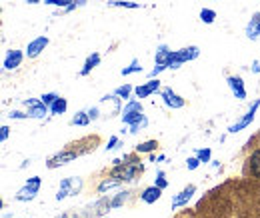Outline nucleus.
Here are the masks:
<instances>
[{
    "label": "nucleus",
    "instance_id": "nucleus-1",
    "mask_svg": "<svg viewBox=\"0 0 260 218\" xmlns=\"http://www.w3.org/2000/svg\"><path fill=\"white\" fill-rule=\"evenodd\" d=\"M112 162H114V168L110 170V176L118 178L120 182H132L138 174L144 172V164L140 160H130V158H126V162H122L120 158H116Z\"/></svg>",
    "mask_w": 260,
    "mask_h": 218
},
{
    "label": "nucleus",
    "instance_id": "nucleus-2",
    "mask_svg": "<svg viewBox=\"0 0 260 218\" xmlns=\"http://www.w3.org/2000/svg\"><path fill=\"white\" fill-rule=\"evenodd\" d=\"M40 186H42V178H40V176H32V178H28V180H26V184H24V186L16 192V196H14V198H16L18 202H30V200L36 198V194H38Z\"/></svg>",
    "mask_w": 260,
    "mask_h": 218
},
{
    "label": "nucleus",
    "instance_id": "nucleus-3",
    "mask_svg": "<svg viewBox=\"0 0 260 218\" xmlns=\"http://www.w3.org/2000/svg\"><path fill=\"white\" fill-rule=\"evenodd\" d=\"M198 54H200L198 46H186V48L174 50L172 52V58H170V68H178V66H182L184 63H190V60L198 58Z\"/></svg>",
    "mask_w": 260,
    "mask_h": 218
},
{
    "label": "nucleus",
    "instance_id": "nucleus-4",
    "mask_svg": "<svg viewBox=\"0 0 260 218\" xmlns=\"http://www.w3.org/2000/svg\"><path fill=\"white\" fill-rule=\"evenodd\" d=\"M86 150H74V148H66L62 152H58V154L50 156L48 160H46V166L48 168H56V166H64L68 162H72V160H76L80 154H84Z\"/></svg>",
    "mask_w": 260,
    "mask_h": 218
},
{
    "label": "nucleus",
    "instance_id": "nucleus-5",
    "mask_svg": "<svg viewBox=\"0 0 260 218\" xmlns=\"http://www.w3.org/2000/svg\"><path fill=\"white\" fill-rule=\"evenodd\" d=\"M142 116H144V110H142V104L138 100H128V104L122 108V122L124 124H134Z\"/></svg>",
    "mask_w": 260,
    "mask_h": 218
},
{
    "label": "nucleus",
    "instance_id": "nucleus-6",
    "mask_svg": "<svg viewBox=\"0 0 260 218\" xmlns=\"http://www.w3.org/2000/svg\"><path fill=\"white\" fill-rule=\"evenodd\" d=\"M260 108V98H256L254 102H252V106L248 108V112L236 122V124H232L230 128H228V132L230 134H234V132H240V130H244V128H248V126L252 124V120H254V116H256V112H258Z\"/></svg>",
    "mask_w": 260,
    "mask_h": 218
},
{
    "label": "nucleus",
    "instance_id": "nucleus-7",
    "mask_svg": "<svg viewBox=\"0 0 260 218\" xmlns=\"http://www.w3.org/2000/svg\"><path fill=\"white\" fill-rule=\"evenodd\" d=\"M22 104L28 108V116H30V118H44V116L50 112V108H48L40 98H26Z\"/></svg>",
    "mask_w": 260,
    "mask_h": 218
},
{
    "label": "nucleus",
    "instance_id": "nucleus-8",
    "mask_svg": "<svg viewBox=\"0 0 260 218\" xmlns=\"http://www.w3.org/2000/svg\"><path fill=\"white\" fill-rule=\"evenodd\" d=\"M80 188H82V180L80 178H64L60 182V190L56 194V200H64L66 196H70V194H78Z\"/></svg>",
    "mask_w": 260,
    "mask_h": 218
},
{
    "label": "nucleus",
    "instance_id": "nucleus-9",
    "mask_svg": "<svg viewBox=\"0 0 260 218\" xmlns=\"http://www.w3.org/2000/svg\"><path fill=\"white\" fill-rule=\"evenodd\" d=\"M160 96H162V102L168 106V108H172V110H176V108H182L184 104H186V100L182 98V96H178V94L174 92L170 86H166L160 90Z\"/></svg>",
    "mask_w": 260,
    "mask_h": 218
},
{
    "label": "nucleus",
    "instance_id": "nucleus-10",
    "mask_svg": "<svg viewBox=\"0 0 260 218\" xmlns=\"http://www.w3.org/2000/svg\"><path fill=\"white\" fill-rule=\"evenodd\" d=\"M160 90H162V86H160V80H158V78H152V80H148L146 84H140V86H136V88H134V94H136V98H148L150 94L160 92Z\"/></svg>",
    "mask_w": 260,
    "mask_h": 218
},
{
    "label": "nucleus",
    "instance_id": "nucleus-11",
    "mask_svg": "<svg viewBox=\"0 0 260 218\" xmlns=\"http://www.w3.org/2000/svg\"><path fill=\"white\" fill-rule=\"evenodd\" d=\"M48 42H50L48 36H36L34 40L28 42V46H26V56H28V58H36V56L48 46Z\"/></svg>",
    "mask_w": 260,
    "mask_h": 218
},
{
    "label": "nucleus",
    "instance_id": "nucleus-12",
    "mask_svg": "<svg viewBox=\"0 0 260 218\" xmlns=\"http://www.w3.org/2000/svg\"><path fill=\"white\" fill-rule=\"evenodd\" d=\"M226 82H228V88L234 94V98H238V100H244L246 98V88H244L242 76H238V74L236 76H228Z\"/></svg>",
    "mask_w": 260,
    "mask_h": 218
},
{
    "label": "nucleus",
    "instance_id": "nucleus-13",
    "mask_svg": "<svg viewBox=\"0 0 260 218\" xmlns=\"http://www.w3.org/2000/svg\"><path fill=\"white\" fill-rule=\"evenodd\" d=\"M244 174L252 176V178H260V150H254L248 156L246 166H244Z\"/></svg>",
    "mask_w": 260,
    "mask_h": 218
},
{
    "label": "nucleus",
    "instance_id": "nucleus-14",
    "mask_svg": "<svg viewBox=\"0 0 260 218\" xmlns=\"http://www.w3.org/2000/svg\"><path fill=\"white\" fill-rule=\"evenodd\" d=\"M194 192H196V186L194 184H188L186 188H182L174 198H172V208L176 210V208H180V206H186V202L194 196Z\"/></svg>",
    "mask_w": 260,
    "mask_h": 218
},
{
    "label": "nucleus",
    "instance_id": "nucleus-15",
    "mask_svg": "<svg viewBox=\"0 0 260 218\" xmlns=\"http://www.w3.org/2000/svg\"><path fill=\"white\" fill-rule=\"evenodd\" d=\"M24 60V52L22 50H8L6 58H4V70H16Z\"/></svg>",
    "mask_w": 260,
    "mask_h": 218
},
{
    "label": "nucleus",
    "instance_id": "nucleus-16",
    "mask_svg": "<svg viewBox=\"0 0 260 218\" xmlns=\"http://www.w3.org/2000/svg\"><path fill=\"white\" fill-rule=\"evenodd\" d=\"M160 196H162V188H158L156 184H154V186L144 188V190H142V194H140V198H142V202H144V204H154Z\"/></svg>",
    "mask_w": 260,
    "mask_h": 218
},
{
    "label": "nucleus",
    "instance_id": "nucleus-17",
    "mask_svg": "<svg viewBox=\"0 0 260 218\" xmlns=\"http://www.w3.org/2000/svg\"><path fill=\"white\" fill-rule=\"evenodd\" d=\"M246 36H248L250 40H256L260 36V12H254V14L250 16V22H248V26H246Z\"/></svg>",
    "mask_w": 260,
    "mask_h": 218
},
{
    "label": "nucleus",
    "instance_id": "nucleus-18",
    "mask_svg": "<svg viewBox=\"0 0 260 218\" xmlns=\"http://www.w3.org/2000/svg\"><path fill=\"white\" fill-rule=\"evenodd\" d=\"M110 208H112L110 200H108V198H100L96 204H92V206L88 208V216H98V214H104V212H108Z\"/></svg>",
    "mask_w": 260,
    "mask_h": 218
},
{
    "label": "nucleus",
    "instance_id": "nucleus-19",
    "mask_svg": "<svg viewBox=\"0 0 260 218\" xmlns=\"http://www.w3.org/2000/svg\"><path fill=\"white\" fill-rule=\"evenodd\" d=\"M172 52L174 50H170L168 46H164V44H160L158 46V50H156V64H162V66H166V68H170V58H172Z\"/></svg>",
    "mask_w": 260,
    "mask_h": 218
},
{
    "label": "nucleus",
    "instance_id": "nucleus-20",
    "mask_svg": "<svg viewBox=\"0 0 260 218\" xmlns=\"http://www.w3.org/2000/svg\"><path fill=\"white\" fill-rule=\"evenodd\" d=\"M100 60H102V58H100V54H98V52H92V54L86 58L84 66L80 68V76H88V74H90V72L96 68L98 64H100Z\"/></svg>",
    "mask_w": 260,
    "mask_h": 218
},
{
    "label": "nucleus",
    "instance_id": "nucleus-21",
    "mask_svg": "<svg viewBox=\"0 0 260 218\" xmlns=\"http://www.w3.org/2000/svg\"><path fill=\"white\" fill-rule=\"evenodd\" d=\"M66 108H68V102H66V98L62 96H58L52 104H50V114H54V116H60V114H64Z\"/></svg>",
    "mask_w": 260,
    "mask_h": 218
},
{
    "label": "nucleus",
    "instance_id": "nucleus-22",
    "mask_svg": "<svg viewBox=\"0 0 260 218\" xmlns=\"http://www.w3.org/2000/svg\"><path fill=\"white\" fill-rule=\"evenodd\" d=\"M90 122H92V120H90L88 112H84V110L76 112V114L70 118V124H72V126H88Z\"/></svg>",
    "mask_w": 260,
    "mask_h": 218
},
{
    "label": "nucleus",
    "instance_id": "nucleus-23",
    "mask_svg": "<svg viewBox=\"0 0 260 218\" xmlns=\"http://www.w3.org/2000/svg\"><path fill=\"white\" fill-rule=\"evenodd\" d=\"M156 146H158L156 140H146V142H142V144L136 146V152H138V154H150V152L156 150Z\"/></svg>",
    "mask_w": 260,
    "mask_h": 218
},
{
    "label": "nucleus",
    "instance_id": "nucleus-24",
    "mask_svg": "<svg viewBox=\"0 0 260 218\" xmlns=\"http://www.w3.org/2000/svg\"><path fill=\"white\" fill-rule=\"evenodd\" d=\"M200 20H202L204 24H212V22L216 20V12H214L212 8H202V10H200Z\"/></svg>",
    "mask_w": 260,
    "mask_h": 218
},
{
    "label": "nucleus",
    "instance_id": "nucleus-25",
    "mask_svg": "<svg viewBox=\"0 0 260 218\" xmlns=\"http://www.w3.org/2000/svg\"><path fill=\"white\" fill-rule=\"evenodd\" d=\"M128 190H122V192H118V194H116V196H114V198H112V200H110V204H112V208H120V206H122V204H124V202H126V198H128Z\"/></svg>",
    "mask_w": 260,
    "mask_h": 218
},
{
    "label": "nucleus",
    "instance_id": "nucleus-26",
    "mask_svg": "<svg viewBox=\"0 0 260 218\" xmlns=\"http://www.w3.org/2000/svg\"><path fill=\"white\" fill-rule=\"evenodd\" d=\"M118 184H120V180H118V178H114V176H110L108 180H102V182L98 184V192H106V190L118 186Z\"/></svg>",
    "mask_w": 260,
    "mask_h": 218
},
{
    "label": "nucleus",
    "instance_id": "nucleus-27",
    "mask_svg": "<svg viewBox=\"0 0 260 218\" xmlns=\"http://www.w3.org/2000/svg\"><path fill=\"white\" fill-rule=\"evenodd\" d=\"M134 92V88L130 86V84H122V86H118L114 94L118 96V98H122V100H130V94Z\"/></svg>",
    "mask_w": 260,
    "mask_h": 218
},
{
    "label": "nucleus",
    "instance_id": "nucleus-28",
    "mask_svg": "<svg viewBox=\"0 0 260 218\" xmlns=\"http://www.w3.org/2000/svg\"><path fill=\"white\" fill-rule=\"evenodd\" d=\"M108 4L110 6H118V8H140V4L138 2H128V0H108Z\"/></svg>",
    "mask_w": 260,
    "mask_h": 218
},
{
    "label": "nucleus",
    "instance_id": "nucleus-29",
    "mask_svg": "<svg viewBox=\"0 0 260 218\" xmlns=\"http://www.w3.org/2000/svg\"><path fill=\"white\" fill-rule=\"evenodd\" d=\"M142 70V66H140V63L134 58L132 63L126 66V68H122V76H130V74H134V72H140Z\"/></svg>",
    "mask_w": 260,
    "mask_h": 218
},
{
    "label": "nucleus",
    "instance_id": "nucleus-30",
    "mask_svg": "<svg viewBox=\"0 0 260 218\" xmlns=\"http://www.w3.org/2000/svg\"><path fill=\"white\" fill-rule=\"evenodd\" d=\"M196 156H198V160H200L202 164H208L210 158H212V150H210V148H200V150H196Z\"/></svg>",
    "mask_w": 260,
    "mask_h": 218
},
{
    "label": "nucleus",
    "instance_id": "nucleus-31",
    "mask_svg": "<svg viewBox=\"0 0 260 218\" xmlns=\"http://www.w3.org/2000/svg\"><path fill=\"white\" fill-rule=\"evenodd\" d=\"M148 126V118L146 116H142L138 122H134V124H130V134H136V132H140L142 128H146Z\"/></svg>",
    "mask_w": 260,
    "mask_h": 218
},
{
    "label": "nucleus",
    "instance_id": "nucleus-32",
    "mask_svg": "<svg viewBox=\"0 0 260 218\" xmlns=\"http://www.w3.org/2000/svg\"><path fill=\"white\" fill-rule=\"evenodd\" d=\"M154 184H156L158 188H162V190L168 186V178H166V174H164L162 170L156 172V180H154Z\"/></svg>",
    "mask_w": 260,
    "mask_h": 218
},
{
    "label": "nucleus",
    "instance_id": "nucleus-33",
    "mask_svg": "<svg viewBox=\"0 0 260 218\" xmlns=\"http://www.w3.org/2000/svg\"><path fill=\"white\" fill-rule=\"evenodd\" d=\"M74 0H44V4H48V6H58V8H66V6H70Z\"/></svg>",
    "mask_w": 260,
    "mask_h": 218
},
{
    "label": "nucleus",
    "instance_id": "nucleus-34",
    "mask_svg": "<svg viewBox=\"0 0 260 218\" xmlns=\"http://www.w3.org/2000/svg\"><path fill=\"white\" fill-rule=\"evenodd\" d=\"M56 98H58V94H56V92H46V94H42V96H40V100H42V102H44L48 108H50V104H52Z\"/></svg>",
    "mask_w": 260,
    "mask_h": 218
},
{
    "label": "nucleus",
    "instance_id": "nucleus-35",
    "mask_svg": "<svg viewBox=\"0 0 260 218\" xmlns=\"http://www.w3.org/2000/svg\"><path fill=\"white\" fill-rule=\"evenodd\" d=\"M200 164H202V162L198 160V156H190V158L186 160V168H188V170H196Z\"/></svg>",
    "mask_w": 260,
    "mask_h": 218
},
{
    "label": "nucleus",
    "instance_id": "nucleus-36",
    "mask_svg": "<svg viewBox=\"0 0 260 218\" xmlns=\"http://www.w3.org/2000/svg\"><path fill=\"white\" fill-rule=\"evenodd\" d=\"M86 2H88V0H74L70 6H66V8H62V10H64V12H72L74 8H78V6H84Z\"/></svg>",
    "mask_w": 260,
    "mask_h": 218
},
{
    "label": "nucleus",
    "instance_id": "nucleus-37",
    "mask_svg": "<svg viewBox=\"0 0 260 218\" xmlns=\"http://www.w3.org/2000/svg\"><path fill=\"white\" fill-rule=\"evenodd\" d=\"M162 70H166V66H162V64H156V66H154V68L148 72V76H150V78H156V76H158Z\"/></svg>",
    "mask_w": 260,
    "mask_h": 218
},
{
    "label": "nucleus",
    "instance_id": "nucleus-38",
    "mask_svg": "<svg viewBox=\"0 0 260 218\" xmlns=\"http://www.w3.org/2000/svg\"><path fill=\"white\" fill-rule=\"evenodd\" d=\"M118 144H120L118 136H110V140H108V144H106V150H114Z\"/></svg>",
    "mask_w": 260,
    "mask_h": 218
},
{
    "label": "nucleus",
    "instance_id": "nucleus-39",
    "mask_svg": "<svg viewBox=\"0 0 260 218\" xmlns=\"http://www.w3.org/2000/svg\"><path fill=\"white\" fill-rule=\"evenodd\" d=\"M8 134H10V126H0V140L2 142H6L8 140Z\"/></svg>",
    "mask_w": 260,
    "mask_h": 218
},
{
    "label": "nucleus",
    "instance_id": "nucleus-40",
    "mask_svg": "<svg viewBox=\"0 0 260 218\" xmlns=\"http://www.w3.org/2000/svg\"><path fill=\"white\" fill-rule=\"evenodd\" d=\"M8 116H10V118H16V120H22V118H30V116H28V112L24 114V112H18V110H12Z\"/></svg>",
    "mask_w": 260,
    "mask_h": 218
},
{
    "label": "nucleus",
    "instance_id": "nucleus-41",
    "mask_svg": "<svg viewBox=\"0 0 260 218\" xmlns=\"http://www.w3.org/2000/svg\"><path fill=\"white\" fill-rule=\"evenodd\" d=\"M98 114H100V110H98V106H92L90 110H88V116H90V120H96Z\"/></svg>",
    "mask_w": 260,
    "mask_h": 218
},
{
    "label": "nucleus",
    "instance_id": "nucleus-42",
    "mask_svg": "<svg viewBox=\"0 0 260 218\" xmlns=\"http://www.w3.org/2000/svg\"><path fill=\"white\" fill-rule=\"evenodd\" d=\"M252 72H256V74L260 72V60H254V63H252Z\"/></svg>",
    "mask_w": 260,
    "mask_h": 218
},
{
    "label": "nucleus",
    "instance_id": "nucleus-43",
    "mask_svg": "<svg viewBox=\"0 0 260 218\" xmlns=\"http://www.w3.org/2000/svg\"><path fill=\"white\" fill-rule=\"evenodd\" d=\"M58 218H78V216H74V214H70V212H66V214H60Z\"/></svg>",
    "mask_w": 260,
    "mask_h": 218
},
{
    "label": "nucleus",
    "instance_id": "nucleus-44",
    "mask_svg": "<svg viewBox=\"0 0 260 218\" xmlns=\"http://www.w3.org/2000/svg\"><path fill=\"white\" fill-rule=\"evenodd\" d=\"M28 4H38V2H44V0H26Z\"/></svg>",
    "mask_w": 260,
    "mask_h": 218
},
{
    "label": "nucleus",
    "instance_id": "nucleus-45",
    "mask_svg": "<svg viewBox=\"0 0 260 218\" xmlns=\"http://www.w3.org/2000/svg\"><path fill=\"white\" fill-rule=\"evenodd\" d=\"M102 218H108V216H102Z\"/></svg>",
    "mask_w": 260,
    "mask_h": 218
}]
</instances>
